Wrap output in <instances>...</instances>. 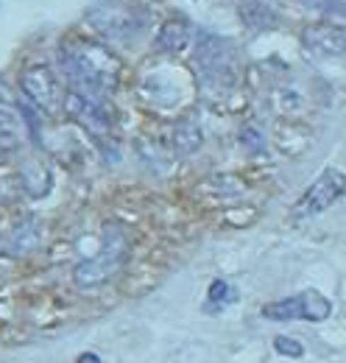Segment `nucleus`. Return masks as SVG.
Wrapping results in <instances>:
<instances>
[{
  "label": "nucleus",
  "instance_id": "1",
  "mask_svg": "<svg viewBox=\"0 0 346 363\" xmlns=\"http://www.w3.org/2000/svg\"><path fill=\"white\" fill-rule=\"evenodd\" d=\"M59 62H62L65 76L79 90L95 92V95L115 87L121 76V62L115 59V53H109L101 43L86 40V37L67 40L59 48Z\"/></svg>",
  "mask_w": 346,
  "mask_h": 363
},
{
  "label": "nucleus",
  "instance_id": "2",
  "mask_svg": "<svg viewBox=\"0 0 346 363\" xmlns=\"http://www.w3.org/2000/svg\"><path fill=\"white\" fill-rule=\"evenodd\" d=\"M126 257H129V243L118 229H112L104 238V246L98 249V255L89 257V260H82L73 269V282L79 288H98V285L109 282L115 274L123 269Z\"/></svg>",
  "mask_w": 346,
  "mask_h": 363
},
{
  "label": "nucleus",
  "instance_id": "3",
  "mask_svg": "<svg viewBox=\"0 0 346 363\" xmlns=\"http://www.w3.org/2000/svg\"><path fill=\"white\" fill-rule=\"evenodd\" d=\"M86 26L104 40H129L143 28V14L129 0H101L86 11Z\"/></svg>",
  "mask_w": 346,
  "mask_h": 363
},
{
  "label": "nucleus",
  "instance_id": "4",
  "mask_svg": "<svg viewBox=\"0 0 346 363\" xmlns=\"http://www.w3.org/2000/svg\"><path fill=\"white\" fill-rule=\"evenodd\" d=\"M193 65L201 73V79L210 82V84H232V79H235V53H232V45L223 37L210 34V31H199Z\"/></svg>",
  "mask_w": 346,
  "mask_h": 363
},
{
  "label": "nucleus",
  "instance_id": "5",
  "mask_svg": "<svg viewBox=\"0 0 346 363\" xmlns=\"http://www.w3.org/2000/svg\"><path fill=\"white\" fill-rule=\"evenodd\" d=\"M330 313H333V302L327 296H321L318 291H313V288L262 308V316L274 318V321H291V318L324 321V318H330Z\"/></svg>",
  "mask_w": 346,
  "mask_h": 363
},
{
  "label": "nucleus",
  "instance_id": "6",
  "mask_svg": "<svg viewBox=\"0 0 346 363\" xmlns=\"http://www.w3.org/2000/svg\"><path fill=\"white\" fill-rule=\"evenodd\" d=\"M346 193V177L338 168H324L321 177L313 182L307 190L302 193V199L296 201V216L299 218H310L318 216L324 210H330L341 196Z\"/></svg>",
  "mask_w": 346,
  "mask_h": 363
},
{
  "label": "nucleus",
  "instance_id": "7",
  "mask_svg": "<svg viewBox=\"0 0 346 363\" xmlns=\"http://www.w3.org/2000/svg\"><path fill=\"white\" fill-rule=\"evenodd\" d=\"M20 90L37 109H43L45 115H56L62 109V87L48 65L26 67L20 76Z\"/></svg>",
  "mask_w": 346,
  "mask_h": 363
},
{
  "label": "nucleus",
  "instance_id": "8",
  "mask_svg": "<svg viewBox=\"0 0 346 363\" xmlns=\"http://www.w3.org/2000/svg\"><path fill=\"white\" fill-rule=\"evenodd\" d=\"M65 112H67L76 123H82L86 132H92V135H106V132H109L106 109H104V104L98 101L95 92L73 87V90L65 95Z\"/></svg>",
  "mask_w": 346,
  "mask_h": 363
},
{
  "label": "nucleus",
  "instance_id": "9",
  "mask_svg": "<svg viewBox=\"0 0 346 363\" xmlns=\"http://www.w3.org/2000/svg\"><path fill=\"white\" fill-rule=\"evenodd\" d=\"M302 45L316 56H344L346 53V28L335 23H313L304 26Z\"/></svg>",
  "mask_w": 346,
  "mask_h": 363
},
{
  "label": "nucleus",
  "instance_id": "10",
  "mask_svg": "<svg viewBox=\"0 0 346 363\" xmlns=\"http://www.w3.org/2000/svg\"><path fill=\"white\" fill-rule=\"evenodd\" d=\"M238 17L240 23L249 28V31H257V34H268V31H277L282 26L279 14L274 11V6L268 0H243L238 6Z\"/></svg>",
  "mask_w": 346,
  "mask_h": 363
},
{
  "label": "nucleus",
  "instance_id": "11",
  "mask_svg": "<svg viewBox=\"0 0 346 363\" xmlns=\"http://www.w3.org/2000/svg\"><path fill=\"white\" fill-rule=\"evenodd\" d=\"M190 40H193L190 23L182 20V17H173V20H168V23L160 28V34H157V40H154V48L162 50V53H182L184 48L190 45Z\"/></svg>",
  "mask_w": 346,
  "mask_h": 363
},
{
  "label": "nucleus",
  "instance_id": "12",
  "mask_svg": "<svg viewBox=\"0 0 346 363\" xmlns=\"http://www.w3.org/2000/svg\"><path fill=\"white\" fill-rule=\"evenodd\" d=\"M23 145V126L17 121V115L0 109V154H14Z\"/></svg>",
  "mask_w": 346,
  "mask_h": 363
},
{
  "label": "nucleus",
  "instance_id": "13",
  "mask_svg": "<svg viewBox=\"0 0 346 363\" xmlns=\"http://www.w3.org/2000/svg\"><path fill=\"white\" fill-rule=\"evenodd\" d=\"M304 9L321 11V14H346V0H299Z\"/></svg>",
  "mask_w": 346,
  "mask_h": 363
},
{
  "label": "nucleus",
  "instance_id": "14",
  "mask_svg": "<svg viewBox=\"0 0 346 363\" xmlns=\"http://www.w3.org/2000/svg\"><path fill=\"white\" fill-rule=\"evenodd\" d=\"M274 350L279 355H288V358H302L304 355V347L296 341V338H288V335H277L274 338Z\"/></svg>",
  "mask_w": 346,
  "mask_h": 363
},
{
  "label": "nucleus",
  "instance_id": "15",
  "mask_svg": "<svg viewBox=\"0 0 346 363\" xmlns=\"http://www.w3.org/2000/svg\"><path fill=\"white\" fill-rule=\"evenodd\" d=\"M226 288H229V285H226V282H223V279H216V282H213V285H210V299H213V302H221V299H226Z\"/></svg>",
  "mask_w": 346,
  "mask_h": 363
},
{
  "label": "nucleus",
  "instance_id": "16",
  "mask_svg": "<svg viewBox=\"0 0 346 363\" xmlns=\"http://www.w3.org/2000/svg\"><path fill=\"white\" fill-rule=\"evenodd\" d=\"M79 363H101V358H98V355H92V352H84V355L79 358Z\"/></svg>",
  "mask_w": 346,
  "mask_h": 363
}]
</instances>
